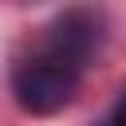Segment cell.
<instances>
[{
    "mask_svg": "<svg viewBox=\"0 0 126 126\" xmlns=\"http://www.w3.org/2000/svg\"><path fill=\"white\" fill-rule=\"evenodd\" d=\"M102 35H106V16L98 8H91V4H71L43 28L35 55L55 59V63H63L71 71H83L98 55Z\"/></svg>",
    "mask_w": 126,
    "mask_h": 126,
    "instance_id": "6da1fadb",
    "label": "cell"
},
{
    "mask_svg": "<svg viewBox=\"0 0 126 126\" xmlns=\"http://www.w3.org/2000/svg\"><path fill=\"white\" fill-rule=\"evenodd\" d=\"M110 126H126V94L118 98V106H114V114H110Z\"/></svg>",
    "mask_w": 126,
    "mask_h": 126,
    "instance_id": "3957f363",
    "label": "cell"
},
{
    "mask_svg": "<svg viewBox=\"0 0 126 126\" xmlns=\"http://www.w3.org/2000/svg\"><path fill=\"white\" fill-rule=\"evenodd\" d=\"M79 79H83V71H71L43 55H28L12 71V94H16L20 110H28V114H59L79 94Z\"/></svg>",
    "mask_w": 126,
    "mask_h": 126,
    "instance_id": "7a4b0ae2",
    "label": "cell"
}]
</instances>
